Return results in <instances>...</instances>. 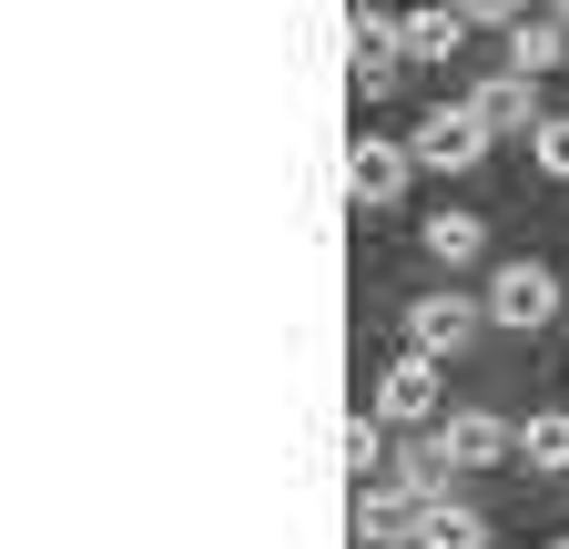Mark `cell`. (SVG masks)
Masks as SVG:
<instances>
[{"instance_id":"cell-1","label":"cell","mask_w":569,"mask_h":549,"mask_svg":"<svg viewBox=\"0 0 569 549\" xmlns=\"http://www.w3.org/2000/svg\"><path fill=\"white\" fill-rule=\"evenodd\" d=\"M438 407H448V367L438 357H387L377 367V387H367V418L377 428H438Z\"/></svg>"},{"instance_id":"cell-2","label":"cell","mask_w":569,"mask_h":549,"mask_svg":"<svg viewBox=\"0 0 569 549\" xmlns=\"http://www.w3.org/2000/svg\"><path fill=\"white\" fill-rule=\"evenodd\" d=\"M478 326H488V306H478V296H458V286H438V296H407V306H397V336H407L417 357H438V367L478 347Z\"/></svg>"},{"instance_id":"cell-3","label":"cell","mask_w":569,"mask_h":549,"mask_svg":"<svg viewBox=\"0 0 569 549\" xmlns=\"http://www.w3.org/2000/svg\"><path fill=\"white\" fill-rule=\"evenodd\" d=\"M488 143H498V132H488L468 102H438V112H417V122H407L417 173H478V163H488Z\"/></svg>"},{"instance_id":"cell-4","label":"cell","mask_w":569,"mask_h":549,"mask_svg":"<svg viewBox=\"0 0 569 549\" xmlns=\"http://www.w3.org/2000/svg\"><path fill=\"white\" fill-rule=\"evenodd\" d=\"M488 326H509V336H539V326H559V274L539 264V254H509V264H498L488 274Z\"/></svg>"},{"instance_id":"cell-5","label":"cell","mask_w":569,"mask_h":549,"mask_svg":"<svg viewBox=\"0 0 569 549\" xmlns=\"http://www.w3.org/2000/svg\"><path fill=\"white\" fill-rule=\"evenodd\" d=\"M417 499L427 489H407V478H356V549H407L417 539Z\"/></svg>"},{"instance_id":"cell-6","label":"cell","mask_w":569,"mask_h":549,"mask_svg":"<svg viewBox=\"0 0 569 549\" xmlns=\"http://www.w3.org/2000/svg\"><path fill=\"white\" fill-rule=\"evenodd\" d=\"M407 173H417L407 132H356V143H346V193H356V203H397Z\"/></svg>"},{"instance_id":"cell-7","label":"cell","mask_w":569,"mask_h":549,"mask_svg":"<svg viewBox=\"0 0 569 549\" xmlns=\"http://www.w3.org/2000/svg\"><path fill=\"white\" fill-rule=\"evenodd\" d=\"M356 102H387L397 72H407V41H397V11H356Z\"/></svg>"},{"instance_id":"cell-8","label":"cell","mask_w":569,"mask_h":549,"mask_svg":"<svg viewBox=\"0 0 569 549\" xmlns=\"http://www.w3.org/2000/svg\"><path fill=\"white\" fill-rule=\"evenodd\" d=\"M427 438H438L448 468H498V458H509V418H488V407H448Z\"/></svg>"},{"instance_id":"cell-9","label":"cell","mask_w":569,"mask_h":549,"mask_svg":"<svg viewBox=\"0 0 569 549\" xmlns=\"http://www.w3.org/2000/svg\"><path fill=\"white\" fill-rule=\"evenodd\" d=\"M468 112H478V122L498 132V143H509V132H529V122H539V82L519 72V61H498V72H488V82L468 92Z\"/></svg>"},{"instance_id":"cell-10","label":"cell","mask_w":569,"mask_h":549,"mask_svg":"<svg viewBox=\"0 0 569 549\" xmlns=\"http://www.w3.org/2000/svg\"><path fill=\"white\" fill-rule=\"evenodd\" d=\"M417 254H427V264H448V274L478 264V254H488V214H468V203H438V214L417 224Z\"/></svg>"},{"instance_id":"cell-11","label":"cell","mask_w":569,"mask_h":549,"mask_svg":"<svg viewBox=\"0 0 569 549\" xmlns=\"http://www.w3.org/2000/svg\"><path fill=\"white\" fill-rule=\"evenodd\" d=\"M397 41H407V61H458L468 21H458V0H417V11H397Z\"/></svg>"},{"instance_id":"cell-12","label":"cell","mask_w":569,"mask_h":549,"mask_svg":"<svg viewBox=\"0 0 569 549\" xmlns=\"http://www.w3.org/2000/svg\"><path fill=\"white\" fill-rule=\"evenodd\" d=\"M407 549H488V519L468 509V499H448V489H427L417 499V539Z\"/></svg>"},{"instance_id":"cell-13","label":"cell","mask_w":569,"mask_h":549,"mask_svg":"<svg viewBox=\"0 0 569 549\" xmlns=\"http://www.w3.org/2000/svg\"><path fill=\"white\" fill-rule=\"evenodd\" d=\"M509 458H519L529 478H569V407H539V418H519V428H509Z\"/></svg>"},{"instance_id":"cell-14","label":"cell","mask_w":569,"mask_h":549,"mask_svg":"<svg viewBox=\"0 0 569 549\" xmlns=\"http://www.w3.org/2000/svg\"><path fill=\"white\" fill-rule=\"evenodd\" d=\"M509 61H519L529 82H539V72H559V61H569V31H559V11H519V21H509Z\"/></svg>"},{"instance_id":"cell-15","label":"cell","mask_w":569,"mask_h":549,"mask_svg":"<svg viewBox=\"0 0 569 549\" xmlns=\"http://www.w3.org/2000/svg\"><path fill=\"white\" fill-rule=\"evenodd\" d=\"M529 163H539L549 183H569V112H539V122H529Z\"/></svg>"},{"instance_id":"cell-16","label":"cell","mask_w":569,"mask_h":549,"mask_svg":"<svg viewBox=\"0 0 569 549\" xmlns=\"http://www.w3.org/2000/svg\"><path fill=\"white\" fill-rule=\"evenodd\" d=\"M438 438H407V448H387V478H407V489H438Z\"/></svg>"},{"instance_id":"cell-17","label":"cell","mask_w":569,"mask_h":549,"mask_svg":"<svg viewBox=\"0 0 569 549\" xmlns=\"http://www.w3.org/2000/svg\"><path fill=\"white\" fill-rule=\"evenodd\" d=\"M346 468H356V478L387 468V428H377V418H346Z\"/></svg>"},{"instance_id":"cell-18","label":"cell","mask_w":569,"mask_h":549,"mask_svg":"<svg viewBox=\"0 0 569 549\" xmlns=\"http://www.w3.org/2000/svg\"><path fill=\"white\" fill-rule=\"evenodd\" d=\"M519 11H529V0H458V21H468V31H509Z\"/></svg>"},{"instance_id":"cell-19","label":"cell","mask_w":569,"mask_h":549,"mask_svg":"<svg viewBox=\"0 0 569 549\" xmlns=\"http://www.w3.org/2000/svg\"><path fill=\"white\" fill-rule=\"evenodd\" d=\"M549 549H569V529H559V539H549Z\"/></svg>"},{"instance_id":"cell-20","label":"cell","mask_w":569,"mask_h":549,"mask_svg":"<svg viewBox=\"0 0 569 549\" xmlns=\"http://www.w3.org/2000/svg\"><path fill=\"white\" fill-rule=\"evenodd\" d=\"M488 549H498V539H488Z\"/></svg>"}]
</instances>
